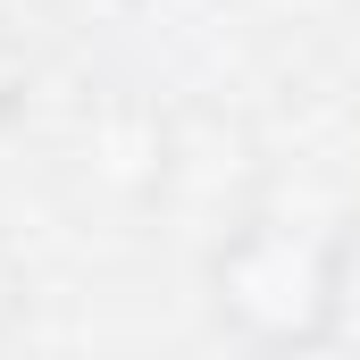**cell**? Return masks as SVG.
<instances>
[{"label":"cell","mask_w":360,"mask_h":360,"mask_svg":"<svg viewBox=\"0 0 360 360\" xmlns=\"http://www.w3.org/2000/svg\"><path fill=\"white\" fill-rule=\"evenodd\" d=\"M210 319L260 360H310L352 310V243L319 218H235L201 260Z\"/></svg>","instance_id":"6da1fadb"},{"label":"cell","mask_w":360,"mask_h":360,"mask_svg":"<svg viewBox=\"0 0 360 360\" xmlns=\"http://www.w3.org/2000/svg\"><path fill=\"white\" fill-rule=\"evenodd\" d=\"M25 310H34V285H25V260L0 243V352L17 344V327H25Z\"/></svg>","instance_id":"7a4b0ae2"},{"label":"cell","mask_w":360,"mask_h":360,"mask_svg":"<svg viewBox=\"0 0 360 360\" xmlns=\"http://www.w3.org/2000/svg\"><path fill=\"white\" fill-rule=\"evenodd\" d=\"M25 84H34V59H25V42L0 25V126L25 109Z\"/></svg>","instance_id":"3957f363"}]
</instances>
